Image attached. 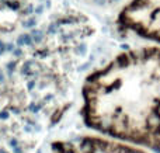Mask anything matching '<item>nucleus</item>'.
<instances>
[{"mask_svg":"<svg viewBox=\"0 0 160 153\" xmlns=\"http://www.w3.org/2000/svg\"><path fill=\"white\" fill-rule=\"evenodd\" d=\"M146 125L152 131H158L160 126V115L159 114H150L146 118Z\"/></svg>","mask_w":160,"mask_h":153,"instance_id":"f257e3e1","label":"nucleus"},{"mask_svg":"<svg viewBox=\"0 0 160 153\" xmlns=\"http://www.w3.org/2000/svg\"><path fill=\"white\" fill-rule=\"evenodd\" d=\"M80 151L83 153H91V151H93V141L84 139L82 143H80Z\"/></svg>","mask_w":160,"mask_h":153,"instance_id":"f03ea898","label":"nucleus"},{"mask_svg":"<svg viewBox=\"0 0 160 153\" xmlns=\"http://www.w3.org/2000/svg\"><path fill=\"white\" fill-rule=\"evenodd\" d=\"M7 118H8V112L7 111L0 112V120H7Z\"/></svg>","mask_w":160,"mask_h":153,"instance_id":"7ed1b4c3","label":"nucleus"},{"mask_svg":"<svg viewBox=\"0 0 160 153\" xmlns=\"http://www.w3.org/2000/svg\"><path fill=\"white\" fill-rule=\"evenodd\" d=\"M125 153H142L139 151H133V149H128V151H125Z\"/></svg>","mask_w":160,"mask_h":153,"instance_id":"20e7f679","label":"nucleus"},{"mask_svg":"<svg viewBox=\"0 0 160 153\" xmlns=\"http://www.w3.org/2000/svg\"><path fill=\"white\" fill-rule=\"evenodd\" d=\"M156 138H158V139L160 141V126H159V129H158V131H156Z\"/></svg>","mask_w":160,"mask_h":153,"instance_id":"39448f33","label":"nucleus"},{"mask_svg":"<svg viewBox=\"0 0 160 153\" xmlns=\"http://www.w3.org/2000/svg\"><path fill=\"white\" fill-rule=\"evenodd\" d=\"M0 153H8V152H6L4 149H2V151H0Z\"/></svg>","mask_w":160,"mask_h":153,"instance_id":"423d86ee","label":"nucleus"}]
</instances>
